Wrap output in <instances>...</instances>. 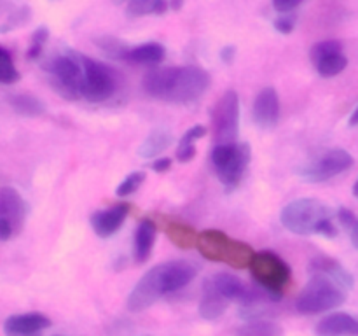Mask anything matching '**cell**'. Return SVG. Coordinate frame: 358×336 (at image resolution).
Instances as JSON below:
<instances>
[{
    "label": "cell",
    "mask_w": 358,
    "mask_h": 336,
    "mask_svg": "<svg viewBox=\"0 0 358 336\" xmlns=\"http://www.w3.org/2000/svg\"><path fill=\"white\" fill-rule=\"evenodd\" d=\"M143 91L156 100L175 105L198 102L210 88V76L203 69L189 66H166L150 70L143 77Z\"/></svg>",
    "instance_id": "obj_1"
},
{
    "label": "cell",
    "mask_w": 358,
    "mask_h": 336,
    "mask_svg": "<svg viewBox=\"0 0 358 336\" xmlns=\"http://www.w3.org/2000/svg\"><path fill=\"white\" fill-rule=\"evenodd\" d=\"M198 266L189 261H168L150 268L129 293L126 307L129 312H143L164 294L177 293L198 275Z\"/></svg>",
    "instance_id": "obj_2"
},
{
    "label": "cell",
    "mask_w": 358,
    "mask_h": 336,
    "mask_svg": "<svg viewBox=\"0 0 358 336\" xmlns=\"http://www.w3.org/2000/svg\"><path fill=\"white\" fill-rule=\"evenodd\" d=\"M332 216L334 210L327 203L315 198H301L294 200L282 210L280 220L296 234H324L334 238L338 230L332 223Z\"/></svg>",
    "instance_id": "obj_3"
},
{
    "label": "cell",
    "mask_w": 358,
    "mask_h": 336,
    "mask_svg": "<svg viewBox=\"0 0 358 336\" xmlns=\"http://www.w3.org/2000/svg\"><path fill=\"white\" fill-rule=\"evenodd\" d=\"M199 254L208 261L224 262L233 268H248L255 251L245 241L231 238L219 230H205L198 233L196 241Z\"/></svg>",
    "instance_id": "obj_4"
},
{
    "label": "cell",
    "mask_w": 358,
    "mask_h": 336,
    "mask_svg": "<svg viewBox=\"0 0 358 336\" xmlns=\"http://www.w3.org/2000/svg\"><path fill=\"white\" fill-rule=\"evenodd\" d=\"M346 301L345 287L332 280L331 276L315 273L310 282L301 290L296 301L299 314L317 315L339 308Z\"/></svg>",
    "instance_id": "obj_5"
},
{
    "label": "cell",
    "mask_w": 358,
    "mask_h": 336,
    "mask_svg": "<svg viewBox=\"0 0 358 336\" xmlns=\"http://www.w3.org/2000/svg\"><path fill=\"white\" fill-rule=\"evenodd\" d=\"M44 70L51 86L62 97L69 100L80 98L84 83L83 55L76 51H66L65 55H56L44 63Z\"/></svg>",
    "instance_id": "obj_6"
},
{
    "label": "cell",
    "mask_w": 358,
    "mask_h": 336,
    "mask_svg": "<svg viewBox=\"0 0 358 336\" xmlns=\"http://www.w3.org/2000/svg\"><path fill=\"white\" fill-rule=\"evenodd\" d=\"M248 268L257 286L280 298L292 280L290 266L273 251L255 252Z\"/></svg>",
    "instance_id": "obj_7"
},
{
    "label": "cell",
    "mask_w": 358,
    "mask_h": 336,
    "mask_svg": "<svg viewBox=\"0 0 358 336\" xmlns=\"http://www.w3.org/2000/svg\"><path fill=\"white\" fill-rule=\"evenodd\" d=\"M248 161H250L248 144H219L212 150V164L217 172V177L227 189H233L240 184Z\"/></svg>",
    "instance_id": "obj_8"
},
{
    "label": "cell",
    "mask_w": 358,
    "mask_h": 336,
    "mask_svg": "<svg viewBox=\"0 0 358 336\" xmlns=\"http://www.w3.org/2000/svg\"><path fill=\"white\" fill-rule=\"evenodd\" d=\"M83 65L84 83L83 91H80L83 100L100 104V102L108 100L117 93L119 76L114 69L86 55H83Z\"/></svg>",
    "instance_id": "obj_9"
},
{
    "label": "cell",
    "mask_w": 358,
    "mask_h": 336,
    "mask_svg": "<svg viewBox=\"0 0 358 336\" xmlns=\"http://www.w3.org/2000/svg\"><path fill=\"white\" fill-rule=\"evenodd\" d=\"M213 139L219 144H231L240 133V98L229 90L219 98L212 114Z\"/></svg>",
    "instance_id": "obj_10"
},
{
    "label": "cell",
    "mask_w": 358,
    "mask_h": 336,
    "mask_svg": "<svg viewBox=\"0 0 358 336\" xmlns=\"http://www.w3.org/2000/svg\"><path fill=\"white\" fill-rule=\"evenodd\" d=\"M27 214V202L20 191L10 186H2L0 188V241L13 240L21 233Z\"/></svg>",
    "instance_id": "obj_11"
},
{
    "label": "cell",
    "mask_w": 358,
    "mask_h": 336,
    "mask_svg": "<svg viewBox=\"0 0 358 336\" xmlns=\"http://www.w3.org/2000/svg\"><path fill=\"white\" fill-rule=\"evenodd\" d=\"M353 164V158L345 149H329L308 161L299 168V175L308 182H324L348 170Z\"/></svg>",
    "instance_id": "obj_12"
},
{
    "label": "cell",
    "mask_w": 358,
    "mask_h": 336,
    "mask_svg": "<svg viewBox=\"0 0 358 336\" xmlns=\"http://www.w3.org/2000/svg\"><path fill=\"white\" fill-rule=\"evenodd\" d=\"M51 318L38 312L10 315L3 322L6 336H38L44 329L51 328Z\"/></svg>",
    "instance_id": "obj_13"
},
{
    "label": "cell",
    "mask_w": 358,
    "mask_h": 336,
    "mask_svg": "<svg viewBox=\"0 0 358 336\" xmlns=\"http://www.w3.org/2000/svg\"><path fill=\"white\" fill-rule=\"evenodd\" d=\"M252 114H254V121L259 128L262 130L275 128L280 118V100L275 88L268 86L264 88V90L259 91L257 98H255L254 102Z\"/></svg>",
    "instance_id": "obj_14"
},
{
    "label": "cell",
    "mask_w": 358,
    "mask_h": 336,
    "mask_svg": "<svg viewBox=\"0 0 358 336\" xmlns=\"http://www.w3.org/2000/svg\"><path fill=\"white\" fill-rule=\"evenodd\" d=\"M128 212L129 205H126V203H119V205L110 206V209L98 210L91 216V227L100 238L112 237L122 226Z\"/></svg>",
    "instance_id": "obj_15"
},
{
    "label": "cell",
    "mask_w": 358,
    "mask_h": 336,
    "mask_svg": "<svg viewBox=\"0 0 358 336\" xmlns=\"http://www.w3.org/2000/svg\"><path fill=\"white\" fill-rule=\"evenodd\" d=\"M317 336H358V318L345 312H334L315 328Z\"/></svg>",
    "instance_id": "obj_16"
},
{
    "label": "cell",
    "mask_w": 358,
    "mask_h": 336,
    "mask_svg": "<svg viewBox=\"0 0 358 336\" xmlns=\"http://www.w3.org/2000/svg\"><path fill=\"white\" fill-rule=\"evenodd\" d=\"M154 241H156V224L150 219L140 220L135 231V240H133V259L138 265L149 261L152 254Z\"/></svg>",
    "instance_id": "obj_17"
},
{
    "label": "cell",
    "mask_w": 358,
    "mask_h": 336,
    "mask_svg": "<svg viewBox=\"0 0 358 336\" xmlns=\"http://www.w3.org/2000/svg\"><path fill=\"white\" fill-rule=\"evenodd\" d=\"M231 301L226 300L220 293H217L210 284L203 282V293H201V301H199V315H201L205 321H217L219 317H222L227 310V304Z\"/></svg>",
    "instance_id": "obj_18"
},
{
    "label": "cell",
    "mask_w": 358,
    "mask_h": 336,
    "mask_svg": "<svg viewBox=\"0 0 358 336\" xmlns=\"http://www.w3.org/2000/svg\"><path fill=\"white\" fill-rule=\"evenodd\" d=\"M310 272L311 273H322V275L331 276L332 280H336L338 284H341L343 287H352L353 286V276L343 268V265L336 259L329 258V255H317L315 259H311L310 262Z\"/></svg>",
    "instance_id": "obj_19"
},
{
    "label": "cell",
    "mask_w": 358,
    "mask_h": 336,
    "mask_svg": "<svg viewBox=\"0 0 358 336\" xmlns=\"http://www.w3.org/2000/svg\"><path fill=\"white\" fill-rule=\"evenodd\" d=\"M205 282L210 284L217 293H220L229 301H241L248 289L240 279H236V276L231 275V273H215L213 276L206 279Z\"/></svg>",
    "instance_id": "obj_20"
},
{
    "label": "cell",
    "mask_w": 358,
    "mask_h": 336,
    "mask_svg": "<svg viewBox=\"0 0 358 336\" xmlns=\"http://www.w3.org/2000/svg\"><path fill=\"white\" fill-rule=\"evenodd\" d=\"M173 144V133L168 128H156L149 133L142 146L138 147V156L156 158L157 154L164 153Z\"/></svg>",
    "instance_id": "obj_21"
},
{
    "label": "cell",
    "mask_w": 358,
    "mask_h": 336,
    "mask_svg": "<svg viewBox=\"0 0 358 336\" xmlns=\"http://www.w3.org/2000/svg\"><path fill=\"white\" fill-rule=\"evenodd\" d=\"M164 233L180 248H192L196 247V241H198V233H196L194 227L187 223H180V220L166 219Z\"/></svg>",
    "instance_id": "obj_22"
},
{
    "label": "cell",
    "mask_w": 358,
    "mask_h": 336,
    "mask_svg": "<svg viewBox=\"0 0 358 336\" xmlns=\"http://www.w3.org/2000/svg\"><path fill=\"white\" fill-rule=\"evenodd\" d=\"M7 104L10 105L16 114L24 115V118H38L45 112V105L38 100L37 97L28 93H16L7 97Z\"/></svg>",
    "instance_id": "obj_23"
},
{
    "label": "cell",
    "mask_w": 358,
    "mask_h": 336,
    "mask_svg": "<svg viewBox=\"0 0 358 336\" xmlns=\"http://www.w3.org/2000/svg\"><path fill=\"white\" fill-rule=\"evenodd\" d=\"M164 48L157 42H147V44L131 48L128 52L126 62L136 63V65H157L163 62Z\"/></svg>",
    "instance_id": "obj_24"
},
{
    "label": "cell",
    "mask_w": 358,
    "mask_h": 336,
    "mask_svg": "<svg viewBox=\"0 0 358 336\" xmlns=\"http://www.w3.org/2000/svg\"><path fill=\"white\" fill-rule=\"evenodd\" d=\"M283 328L268 318L247 321L240 328L234 329V336H282Z\"/></svg>",
    "instance_id": "obj_25"
},
{
    "label": "cell",
    "mask_w": 358,
    "mask_h": 336,
    "mask_svg": "<svg viewBox=\"0 0 358 336\" xmlns=\"http://www.w3.org/2000/svg\"><path fill=\"white\" fill-rule=\"evenodd\" d=\"M168 0H129L126 4V14L129 18L147 16V14H164Z\"/></svg>",
    "instance_id": "obj_26"
},
{
    "label": "cell",
    "mask_w": 358,
    "mask_h": 336,
    "mask_svg": "<svg viewBox=\"0 0 358 336\" xmlns=\"http://www.w3.org/2000/svg\"><path fill=\"white\" fill-rule=\"evenodd\" d=\"M346 65H348V58L343 55V51L325 56V58L318 59V62L315 63V66H317V72L320 74L322 77L339 76V74L346 69Z\"/></svg>",
    "instance_id": "obj_27"
},
{
    "label": "cell",
    "mask_w": 358,
    "mask_h": 336,
    "mask_svg": "<svg viewBox=\"0 0 358 336\" xmlns=\"http://www.w3.org/2000/svg\"><path fill=\"white\" fill-rule=\"evenodd\" d=\"M20 80V72L14 65L13 55L0 46V84H14Z\"/></svg>",
    "instance_id": "obj_28"
},
{
    "label": "cell",
    "mask_w": 358,
    "mask_h": 336,
    "mask_svg": "<svg viewBox=\"0 0 358 336\" xmlns=\"http://www.w3.org/2000/svg\"><path fill=\"white\" fill-rule=\"evenodd\" d=\"M30 18H31L30 7H27V6L16 7V9H14L13 13L6 18V21L0 24V34H7V31L16 30V28L23 27V24H27L28 21H30Z\"/></svg>",
    "instance_id": "obj_29"
},
{
    "label": "cell",
    "mask_w": 358,
    "mask_h": 336,
    "mask_svg": "<svg viewBox=\"0 0 358 336\" xmlns=\"http://www.w3.org/2000/svg\"><path fill=\"white\" fill-rule=\"evenodd\" d=\"M96 46L101 49V51L107 52L108 56H112V58H117V59L128 58V52H129V49H131V48H128L124 42L117 41V38H114V37L96 38Z\"/></svg>",
    "instance_id": "obj_30"
},
{
    "label": "cell",
    "mask_w": 358,
    "mask_h": 336,
    "mask_svg": "<svg viewBox=\"0 0 358 336\" xmlns=\"http://www.w3.org/2000/svg\"><path fill=\"white\" fill-rule=\"evenodd\" d=\"M143 181H145V172L142 170L133 172V174H129L128 177L122 178V182L117 186V189H115V195L121 196V198L133 195V192L143 184Z\"/></svg>",
    "instance_id": "obj_31"
},
{
    "label": "cell",
    "mask_w": 358,
    "mask_h": 336,
    "mask_svg": "<svg viewBox=\"0 0 358 336\" xmlns=\"http://www.w3.org/2000/svg\"><path fill=\"white\" fill-rule=\"evenodd\" d=\"M49 38V30L48 27H41L31 34V42H30V48H28L27 56L28 59H37L41 58L42 51L45 48V42Z\"/></svg>",
    "instance_id": "obj_32"
},
{
    "label": "cell",
    "mask_w": 358,
    "mask_h": 336,
    "mask_svg": "<svg viewBox=\"0 0 358 336\" xmlns=\"http://www.w3.org/2000/svg\"><path fill=\"white\" fill-rule=\"evenodd\" d=\"M343 51V44L339 41H322L317 42V44L311 48L310 56H311V62L317 63L318 59L325 58L329 55H334V52H341Z\"/></svg>",
    "instance_id": "obj_33"
},
{
    "label": "cell",
    "mask_w": 358,
    "mask_h": 336,
    "mask_svg": "<svg viewBox=\"0 0 358 336\" xmlns=\"http://www.w3.org/2000/svg\"><path fill=\"white\" fill-rule=\"evenodd\" d=\"M206 135V128L203 125H196L192 128H189L187 132L184 133V136L180 139V146H185V144H194L196 140L203 139Z\"/></svg>",
    "instance_id": "obj_34"
},
{
    "label": "cell",
    "mask_w": 358,
    "mask_h": 336,
    "mask_svg": "<svg viewBox=\"0 0 358 336\" xmlns=\"http://www.w3.org/2000/svg\"><path fill=\"white\" fill-rule=\"evenodd\" d=\"M303 0H273V7H275L276 13L280 14H289L296 9L297 6H301Z\"/></svg>",
    "instance_id": "obj_35"
},
{
    "label": "cell",
    "mask_w": 358,
    "mask_h": 336,
    "mask_svg": "<svg viewBox=\"0 0 358 336\" xmlns=\"http://www.w3.org/2000/svg\"><path fill=\"white\" fill-rule=\"evenodd\" d=\"M294 24H296V21H294V18L289 16V14H282V16L275 21L276 30L282 31V34H285V35L292 34Z\"/></svg>",
    "instance_id": "obj_36"
},
{
    "label": "cell",
    "mask_w": 358,
    "mask_h": 336,
    "mask_svg": "<svg viewBox=\"0 0 358 336\" xmlns=\"http://www.w3.org/2000/svg\"><path fill=\"white\" fill-rule=\"evenodd\" d=\"M338 219H339V223H341L343 226L346 227V230H352V227L355 226L358 217L352 212V210L345 209V206H343V209L338 210Z\"/></svg>",
    "instance_id": "obj_37"
},
{
    "label": "cell",
    "mask_w": 358,
    "mask_h": 336,
    "mask_svg": "<svg viewBox=\"0 0 358 336\" xmlns=\"http://www.w3.org/2000/svg\"><path fill=\"white\" fill-rule=\"evenodd\" d=\"M196 156V147L194 144H185V146H180L177 150V160L180 163H189L191 160H194Z\"/></svg>",
    "instance_id": "obj_38"
},
{
    "label": "cell",
    "mask_w": 358,
    "mask_h": 336,
    "mask_svg": "<svg viewBox=\"0 0 358 336\" xmlns=\"http://www.w3.org/2000/svg\"><path fill=\"white\" fill-rule=\"evenodd\" d=\"M171 168V160L170 158H157L152 163V170L157 172V174H164Z\"/></svg>",
    "instance_id": "obj_39"
},
{
    "label": "cell",
    "mask_w": 358,
    "mask_h": 336,
    "mask_svg": "<svg viewBox=\"0 0 358 336\" xmlns=\"http://www.w3.org/2000/svg\"><path fill=\"white\" fill-rule=\"evenodd\" d=\"M14 9H16V7H14V4L10 2V0H0V16L7 18Z\"/></svg>",
    "instance_id": "obj_40"
},
{
    "label": "cell",
    "mask_w": 358,
    "mask_h": 336,
    "mask_svg": "<svg viewBox=\"0 0 358 336\" xmlns=\"http://www.w3.org/2000/svg\"><path fill=\"white\" fill-rule=\"evenodd\" d=\"M220 55H222V59L226 63H231L233 62V56L236 55V51H234V48L233 46H227V48H224L222 49V52H220Z\"/></svg>",
    "instance_id": "obj_41"
},
{
    "label": "cell",
    "mask_w": 358,
    "mask_h": 336,
    "mask_svg": "<svg viewBox=\"0 0 358 336\" xmlns=\"http://www.w3.org/2000/svg\"><path fill=\"white\" fill-rule=\"evenodd\" d=\"M350 231H352V244H353V247L358 248V219H357L355 226H353Z\"/></svg>",
    "instance_id": "obj_42"
},
{
    "label": "cell",
    "mask_w": 358,
    "mask_h": 336,
    "mask_svg": "<svg viewBox=\"0 0 358 336\" xmlns=\"http://www.w3.org/2000/svg\"><path fill=\"white\" fill-rule=\"evenodd\" d=\"M182 6H184V0H171V2H170V7L173 10L182 9Z\"/></svg>",
    "instance_id": "obj_43"
},
{
    "label": "cell",
    "mask_w": 358,
    "mask_h": 336,
    "mask_svg": "<svg viewBox=\"0 0 358 336\" xmlns=\"http://www.w3.org/2000/svg\"><path fill=\"white\" fill-rule=\"evenodd\" d=\"M350 126H358V107L352 114V118H350Z\"/></svg>",
    "instance_id": "obj_44"
},
{
    "label": "cell",
    "mask_w": 358,
    "mask_h": 336,
    "mask_svg": "<svg viewBox=\"0 0 358 336\" xmlns=\"http://www.w3.org/2000/svg\"><path fill=\"white\" fill-rule=\"evenodd\" d=\"M353 195H355L358 198V181L355 182V186H353Z\"/></svg>",
    "instance_id": "obj_45"
},
{
    "label": "cell",
    "mask_w": 358,
    "mask_h": 336,
    "mask_svg": "<svg viewBox=\"0 0 358 336\" xmlns=\"http://www.w3.org/2000/svg\"><path fill=\"white\" fill-rule=\"evenodd\" d=\"M115 2H117V4H124V2H126V4H128V2H129V0H115Z\"/></svg>",
    "instance_id": "obj_46"
},
{
    "label": "cell",
    "mask_w": 358,
    "mask_h": 336,
    "mask_svg": "<svg viewBox=\"0 0 358 336\" xmlns=\"http://www.w3.org/2000/svg\"><path fill=\"white\" fill-rule=\"evenodd\" d=\"M52 336H63V335H52Z\"/></svg>",
    "instance_id": "obj_47"
}]
</instances>
